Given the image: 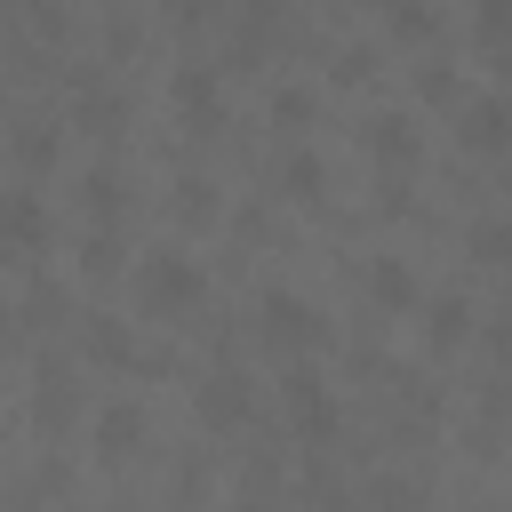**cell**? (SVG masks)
Returning a JSON list of instances; mask_svg holds the SVG:
<instances>
[{
    "label": "cell",
    "mask_w": 512,
    "mask_h": 512,
    "mask_svg": "<svg viewBox=\"0 0 512 512\" xmlns=\"http://www.w3.org/2000/svg\"><path fill=\"white\" fill-rule=\"evenodd\" d=\"M88 208L96 216H120V176L112 168H88Z\"/></svg>",
    "instance_id": "20"
},
{
    "label": "cell",
    "mask_w": 512,
    "mask_h": 512,
    "mask_svg": "<svg viewBox=\"0 0 512 512\" xmlns=\"http://www.w3.org/2000/svg\"><path fill=\"white\" fill-rule=\"evenodd\" d=\"M232 512H272V504H232Z\"/></svg>",
    "instance_id": "25"
},
{
    "label": "cell",
    "mask_w": 512,
    "mask_h": 512,
    "mask_svg": "<svg viewBox=\"0 0 512 512\" xmlns=\"http://www.w3.org/2000/svg\"><path fill=\"white\" fill-rule=\"evenodd\" d=\"M168 96H176V112H184V120H200V128H216V112H224L216 72H176V80H168Z\"/></svg>",
    "instance_id": "8"
},
{
    "label": "cell",
    "mask_w": 512,
    "mask_h": 512,
    "mask_svg": "<svg viewBox=\"0 0 512 512\" xmlns=\"http://www.w3.org/2000/svg\"><path fill=\"white\" fill-rule=\"evenodd\" d=\"M256 320H264V344H272V352H320V344H328V320H320V304H304L296 288H264Z\"/></svg>",
    "instance_id": "2"
},
{
    "label": "cell",
    "mask_w": 512,
    "mask_h": 512,
    "mask_svg": "<svg viewBox=\"0 0 512 512\" xmlns=\"http://www.w3.org/2000/svg\"><path fill=\"white\" fill-rule=\"evenodd\" d=\"M248 408H256V384H248L240 368H216V376L200 384V424H208V432H240Z\"/></svg>",
    "instance_id": "4"
},
{
    "label": "cell",
    "mask_w": 512,
    "mask_h": 512,
    "mask_svg": "<svg viewBox=\"0 0 512 512\" xmlns=\"http://www.w3.org/2000/svg\"><path fill=\"white\" fill-rule=\"evenodd\" d=\"M40 240H48V208H40V192H8V248L32 256Z\"/></svg>",
    "instance_id": "10"
},
{
    "label": "cell",
    "mask_w": 512,
    "mask_h": 512,
    "mask_svg": "<svg viewBox=\"0 0 512 512\" xmlns=\"http://www.w3.org/2000/svg\"><path fill=\"white\" fill-rule=\"evenodd\" d=\"M416 88H424L432 104H448V96H456V72H448V64H424V72H416Z\"/></svg>",
    "instance_id": "22"
},
{
    "label": "cell",
    "mask_w": 512,
    "mask_h": 512,
    "mask_svg": "<svg viewBox=\"0 0 512 512\" xmlns=\"http://www.w3.org/2000/svg\"><path fill=\"white\" fill-rule=\"evenodd\" d=\"M464 152H480V160L512 152V96H480V104H464Z\"/></svg>",
    "instance_id": "5"
},
{
    "label": "cell",
    "mask_w": 512,
    "mask_h": 512,
    "mask_svg": "<svg viewBox=\"0 0 512 512\" xmlns=\"http://www.w3.org/2000/svg\"><path fill=\"white\" fill-rule=\"evenodd\" d=\"M352 8H384V16H392V8H400V0H352Z\"/></svg>",
    "instance_id": "24"
},
{
    "label": "cell",
    "mask_w": 512,
    "mask_h": 512,
    "mask_svg": "<svg viewBox=\"0 0 512 512\" xmlns=\"http://www.w3.org/2000/svg\"><path fill=\"white\" fill-rule=\"evenodd\" d=\"M200 264L184 256V248H152L144 264H136V304L152 312V320H176V312H192L200 304Z\"/></svg>",
    "instance_id": "1"
},
{
    "label": "cell",
    "mask_w": 512,
    "mask_h": 512,
    "mask_svg": "<svg viewBox=\"0 0 512 512\" xmlns=\"http://www.w3.org/2000/svg\"><path fill=\"white\" fill-rule=\"evenodd\" d=\"M16 160H24V168H48V160H56V136H48L40 120H24V128H16Z\"/></svg>",
    "instance_id": "17"
},
{
    "label": "cell",
    "mask_w": 512,
    "mask_h": 512,
    "mask_svg": "<svg viewBox=\"0 0 512 512\" xmlns=\"http://www.w3.org/2000/svg\"><path fill=\"white\" fill-rule=\"evenodd\" d=\"M392 32H400V40H432V32H440V16H432L424 0H400V8H392Z\"/></svg>",
    "instance_id": "18"
},
{
    "label": "cell",
    "mask_w": 512,
    "mask_h": 512,
    "mask_svg": "<svg viewBox=\"0 0 512 512\" xmlns=\"http://www.w3.org/2000/svg\"><path fill=\"white\" fill-rule=\"evenodd\" d=\"M280 408H288V424H296L304 440H328V432H336V392H328L312 368H288V376H280Z\"/></svg>",
    "instance_id": "3"
},
{
    "label": "cell",
    "mask_w": 512,
    "mask_h": 512,
    "mask_svg": "<svg viewBox=\"0 0 512 512\" xmlns=\"http://www.w3.org/2000/svg\"><path fill=\"white\" fill-rule=\"evenodd\" d=\"M464 248H472L480 264H504V272H512V216H480V224L464 232Z\"/></svg>",
    "instance_id": "11"
},
{
    "label": "cell",
    "mask_w": 512,
    "mask_h": 512,
    "mask_svg": "<svg viewBox=\"0 0 512 512\" xmlns=\"http://www.w3.org/2000/svg\"><path fill=\"white\" fill-rule=\"evenodd\" d=\"M368 296H376L384 312H408V304H416V272H408V256H376V264H368Z\"/></svg>",
    "instance_id": "9"
},
{
    "label": "cell",
    "mask_w": 512,
    "mask_h": 512,
    "mask_svg": "<svg viewBox=\"0 0 512 512\" xmlns=\"http://www.w3.org/2000/svg\"><path fill=\"white\" fill-rule=\"evenodd\" d=\"M368 72H376V48H344V56H336V80H344V88L368 80Z\"/></svg>",
    "instance_id": "21"
},
{
    "label": "cell",
    "mask_w": 512,
    "mask_h": 512,
    "mask_svg": "<svg viewBox=\"0 0 512 512\" xmlns=\"http://www.w3.org/2000/svg\"><path fill=\"white\" fill-rule=\"evenodd\" d=\"M168 16H176V24H200V16H208V0H168Z\"/></svg>",
    "instance_id": "23"
},
{
    "label": "cell",
    "mask_w": 512,
    "mask_h": 512,
    "mask_svg": "<svg viewBox=\"0 0 512 512\" xmlns=\"http://www.w3.org/2000/svg\"><path fill=\"white\" fill-rule=\"evenodd\" d=\"M88 352H96L104 368H128V360H136V336H128L120 320H88Z\"/></svg>",
    "instance_id": "15"
},
{
    "label": "cell",
    "mask_w": 512,
    "mask_h": 512,
    "mask_svg": "<svg viewBox=\"0 0 512 512\" xmlns=\"http://www.w3.org/2000/svg\"><path fill=\"white\" fill-rule=\"evenodd\" d=\"M184 224H216V184L208 176H176V200H168Z\"/></svg>",
    "instance_id": "14"
},
{
    "label": "cell",
    "mask_w": 512,
    "mask_h": 512,
    "mask_svg": "<svg viewBox=\"0 0 512 512\" xmlns=\"http://www.w3.org/2000/svg\"><path fill=\"white\" fill-rule=\"evenodd\" d=\"M272 120H280V128H304V120H312V88H280V96H272Z\"/></svg>",
    "instance_id": "19"
},
{
    "label": "cell",
    "mask_w": 512,
    "mask_h": 512,
    "mask_svg": "<svg viewBox=\"0 0 512 512\" xmlns=\"http://www.w3.org/2000/svg\"><path fill=\"white\" fill-rule=\"evenodd\" d=\"M472 32L488 48H512V0H472Z\"/></svg>",
    "instance_id": "16"
},
{
    "label": "cell",
    "mask_w": 512,
    "mask_h": 512,
    "mask_svg": "<svg viewBox=\"0 0 512 512\" xmlns=\"http://www.w3.org/2000/svg\"><path fill=\"white\" fill-rule=\"evenodd\" d=\"M424 328H432V344L448 352V344L472 336V304H464V296H432V320H424Z\"/></svg>",
    "instance_id": "13"
},
{
    "label": "cell",
    "mask_w": 512,
    "mask_h": 512,
    "mask_svg": "<svg viewBox=\"0 0 512 512\" xmlns=\"http://www.w3.org/2000/svg\"><path fill=\"white\" fill-rule=\"evenodd\" d=\"M280 184H288V200H320V192H328L320 152H288V160H280Z\"/></svg>",
    "instance_id": "12"
},
{
    "label": "cell",
    "mask_w": 512,
    "mask_h": 512,
    "mask_svg": "<svg viewBox=\"0 0 512 512\" xmlns=\"http://www.w3.org/2000/svg\"><path fill=\"white\" fill-rule=\"evenodd\" d=\"M368 152H376V160H392V168H408V160L424 152V136H416V120H408V112H376V120H368Z\"/></svg>",
    "instance_id": "6"
},
{
    "label": "cell",
    "mask_w": 512,
    "mask_h": 512,
    "mask_svg": "<svg viewBox=\"0 0 512 512\" xmlns=\"http://www.w3.org/2000/svg\"><path fill=\"white\" fill-rule=\"evenodd\" d=\"M136 448H144V408L112 400V408L96 416V456H112V464H120V456H136Z\"/></svg>",
    "instance_id": "7"
}]
</instances>
